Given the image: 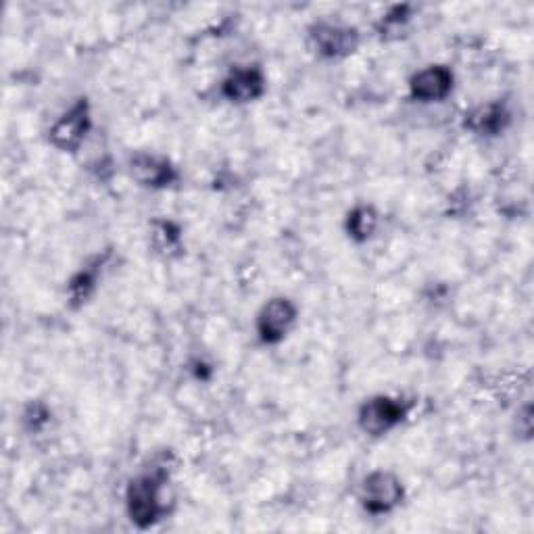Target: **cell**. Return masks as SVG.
Returning a JSON list of instances; mask_svg holds the SVG:
<instances>
[{
    "label": "cell",
    "mask_w": 534,
    "mask_h": 534,
    "mask_svg": "<svg viewBox=\"0 0 534 534\" xmlns=\"http://www.w3.org/2000/svg\"><path fill=\"white\" fill-rule=\"evenodd\" d=\"M153 238H155V245L161 251H165V253L178 249V245H180V234H178V230L172 224H167V222L155 224Z\"/></svg>",
    "instance_id": "7c38bea8"
},
{
    "label": "cell",
    "mask_w": 534,
    "mask_h": 534,
    "mask_svg": "<svg viewBox=\"0 0 534 534\" xmlns=\"http://www.w3.org/2000/svg\"><path fill=\"white\" fill-rule=\"evenodd\" d=\"M405 418V407L401 401L391 397H374L359 409V426L372 436H382L393 430Z\"/></svg>",
    "instance_id": "3957f363"
},
{
    "label": "cell",
    "mask_w": 534,
    "mask_h": 534,
    "mask_svg": "<svg viewBox=\"0 0 534 534\" xmlns=\"http://www.w3.org/2000/svg\"><path fill=\"white\" fill-rule=\"evenodd\" d=\"M411 96L424 103H434V101H443L445 96L453 88V74L451 69L443 65H432L426 67L418 74L411 78Z\"/></svg>",
    "instance_id": "52a82bcc"
},
{
    "label": "cell",
    "mask_w": 534,
    "mask_h": 534,
    "mask_svg": "<svg viewBox=\"0 0 534 534\" xmlns=\"http://www.w3.org/2000/svg\"><path fill=\"white\" fill-rule=\"evenodd\" d=\"M88 128H90L88 103L80 101L57 121L51 128V136L48 138H51V142L61 151H76L86 138Z\"/></svg>",
    "instance_id": "5b68a950"
},
{
    "label": "cell",
    "mask_w": 534,
    "mask_h": 534,
    "mask_svg": "<svg viewBox=\"0 0 534 534\" xmlns=\"http://www.w3.org/2000/svg\"><path fill=\"white\" fill-rule=\"evenodd\" d=\"M403 499V484L393 472H372L361 487L363 507L370 514H386L395 509Z\"/></svg>",
    "instance_id": "7a4b0ae2"
},
{
    "label": "cell",
    "mask_w": 534,
    "mask_h": 534,
    "mask_svg": "<svg viewBox=\"0 0 534 534\" xmlns=\"http://www.w3.org/2000/svg\"><path fill=\"white\" fill-rule=\"evenodd\" d=\"M297 320V307L288 299H272L265 303L257 318V332L265 343H278Z\"/></svg>",
    "instance_id": "277c9868"
},
{
    "label": "cell",
    "mask_w": 534,
    "mask_h": 534,
    "mask_svg": "<svg viewBox=\"0 0 534 534\" xmlns=\"http://www.w3.org/2000/svg\"><path fill=\"white\" fill-rule=\"evenodd\" d=\"M507 119L509 117H507V111L503 109V105L491 103L487 107L476 109L468 119V126L478 134H497L499 130L505 128Z\"/></svg>",
    "instance_id": "30bf717a"
},
{
    "label": "cell",
    "mask_w": 534,
    "mask_h": 534,
    "mask_svg": "<svg viewBox=\"0 0 534 534\" xmlns=\"http://www.w3.org/2000/svg\"><path fill=\"white\" fill-rule=\"evenodd\" d=\"M161 482V476L147 474L132 480L128 487V514L140 528L155 524L163 512V503L159 497Z\"/></svg>",
    "instance_id": "6da1fadb"
},
{
    "label": "cell",
    "mask_w": 534,
    "mask_h": 534,
    "mask_svg": "<svg viewBox=\"0 0 534 534\" xmlns=\"http://www.w3.org/2000/svg\"><path fill=\"white\" fill-rule=\"evenodd\" d=\"M376 224H378V213L372 207H357L349 215L347 228L355 240H368L374 234Z\"/></svg>",
    "instance_id": "8fae6325"
},
{
    "label": "cell",
    "mask_w": 534,
    "mask_h": 534,
    "mask_svg": "<svg viewBox=\"0 0 534 534\" xmlns=\"http://www.w3.org/2000/svg\"><path fill=\"white\" fill-rule=\"evenodd\" d=\"M265 92V78L257 67L234 69L224 82V96L232 103H251Z\"/></svg>",
    "instance_id": "ba28073f"
},
{
    "label": "cell",
    "mask_w": 534,
    "mask_h": 534,
    "mask_svg": "<svg viewBox=\"0 0 534 534\" xmlns=\"http://www.w3.org/2000/svg\"><path fill=\"white\" fill-rule=\"evenodd\" d=\"M130 174L142 186H153V188L169 186L176 178L174 167L169 165L167 159L147 153H138L130 159Z\"/></svg>",
    "instance_id": "9c48e42d"
},
{
    "label": "cell",
    "mask_w": 534,
    "mask_h": 534,
    "mask_svg": "<svg viewBox=\"0 0 534 534\" xmlns=\"http://www.w3.org/2000/svg\"><path fill=\"white\" fill-rule=\"evenodd\" d=\"M92 288H94V276L88 274V272L78 274L69 284L71 299H74V301H86L90 297V293H92Z\"/></svg>",
    "instance_id": "4fadbf2b"
},
{
    "label": "cell",
    "mask_w": 534,
    "mask_h": 534,
    "mask_svg": "<svg viewBox=\"0 0 534 534\" xmlns=\"http://www.w3.org/2000/svg\"><path fill=\"white\" fill-rule=\"evenodd\" d=\"M311 44L315 51L324 57H343L355 51L359 42L357 30L330 26V23H320L311 30Z\"/></svg>",
    "instance_id": "8992f818"
}]
</instances>
